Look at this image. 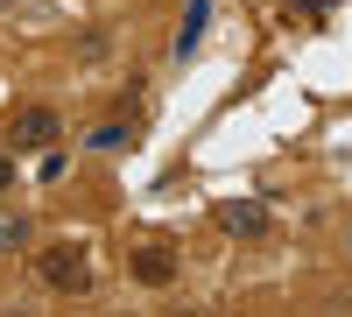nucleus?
I'll list each match as a JSON object with an SVG mask.
<instances>
[{
    "label": "nucleus",
    "instance_id": "1",
    "mask_svg": "<svg viewBox=\"0 0 352 317\" xmlns=\"http://www.w3.org/2000/svg\"><path fill=\"white\" fill-rule=\"evenodd\" d=\"M36 275L50 282L56 296H85V289H92V254H85L78 240H56V247L36 254Z\"/></svg>",
    "mask_w": 352,
    "mask_h": 317
},
{
    "label": "nucleus",
    "instance_id": "2",
    "mask_svg": "<svg viewBox=\"0 0 352 317\" xmlns=\"http://www.w3.org/2000/svg\"><path fill=\"white\" fill-rule=\"evenodd\" d=\"M64 141V120H56V106H14L8 113V149L28 155V149H56Z\"/></svg>",
    "mask_w": 352,
    "mask_h": 317
},
{
    "label": "nucleus",
    "instance_id": "3",
    "mask_svg": "<svg viewBox=\"0 0 352 317\" xmlns=\"http://www.w3.org/2000/svg\"><path fill=\"white\" fill-rule=\"evenodd\" d=\"M127 275L141 282V289H169V282H176V247H162V240L134 247L127 254Z\"/></svg>",
    "mask_w": 352,
    "mask_h": 317
},
{
    "label": "nucleus",
    "instance_id": "4",
    "mask_svg": "<svg viewBox=\"0 0 352 317\" xmlns=\"http://www.w3.org/2000/svg\"><path fill=\"white\" fill-rule=\"evenodd\" d=\"M219 226H226L232 240H254V233H268V205H261V197H226Z\"/></svg>",
    "mask_w": 352,
    "mask_h": 317
},
{
    "label": "nucleus",
    "instance_id": "5",
    "mask_svg": "<svg viewBox=\"0 0 352 317\" xmlns=\"http://www.w3.org/2000/svg\"><path fill=\"white\" fill-rule=\"evenodd\" d=\"M204 21H212V0H190V21L176 28V56H197V36H204Z\"/></svg>",
    "mask_w": 352,
    "mask_h": 317
},
{
    "label": "nucleus",
    "instance_id": "6",
    "mask_svg": "<svg viewBox=\"0 0 352 317\" xmlns=\"http://www.w3.org/2000/svg\"><path fill=\"white\" fill-rule=\"evenodd\" d=\"M8 254H28V219L21 212H0V261Z\"/></svg>",
    "mask_w": 352,
    "mask_h": 317
},
{
    "label": "nucleus",
    "instance_id": "7",
    "mask_svg": "<svg viewBox=\"0 0 352 317\" xmlns=\"http://www.w3.org/2000/svg\"><path fill=\"white\" fill-rule=\"evenodd\" d=\"M85 149H99V155L127 149V127H120V120H106V127H92V141H85Z\"/></svg>",
    "mask_w": 352,
    "mask_h": 317
},
{
    "label": "nucleus",
    "instance_id": "8",
    "mask_svg": "<svg viewBox=\"0 0 352 317\" xmlns=\"http://www.w3.org/2000/svg\"><path fill=\"white\" fill-rule=\"evenodd\" d=\"M0 190H14V149H0Z\"/></svg>",
    "mask_w": 352,
    "mask_h": 317
},
{
    "label": "nucleus",
    "instance_id": "9",
    "mask_svg": "<svg viewBox=\"0 0 352 317\" xmlns=\"http://www.w3.org/2000/svg\"><path fill=\"white\" fill-rule=\"evenodd\" d=\"M8 14H14V0H0V21H8Z\"/></svg>",
    "mask_w": 352,
    "mask_h": 317
},
{
    "label": "nucleus",
    "instance_id": "10",
    "mask_svg": "<svg viewBox=\"0 0 352 317\" xmlns=\"http://www.w3.org/2000/svg\"><path fill=\"white\" fill-rule=\"evenodd\" d=\"M317 8H331V0H317Z\"/></svg>",
    "mask_w": 352,
    "mask_h": 317
},
{
    "label": "nucleus",
    "instance_id": "11",
    "mask_svg": "<svg viewBox=\"0 0 352 317\" xmlns=\"http://www.w3.org/2000/svg\"><path fill=\"white\" fill-rule=\"evenodd\" d=\"M345 247H352V233H345Z\"/></svg>",
    "mask_w": 352,
    "mask_h": 317
}]
</instances>
